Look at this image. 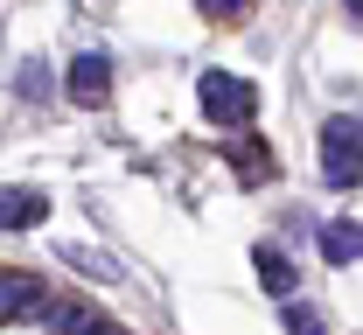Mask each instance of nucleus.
<instances>
[{
    "mask_svg": "<svg viewBox=\"0 0 363 335\" xmlns=\"http://www.w3.org/2000/svg\"><path fill=\"white\" fill-rule=\"evenodd\" d=\"M321 182L328 189H357L363 182V112H335L321 126Z\"/></svg>",
    "mask_w": 363,
    "mask_h": 335,
    "instance_id": "obj_1",
    "label": "nucleus"
},
{
    "mask_svg": "<svg viewBox=\"0 0 363 335\" xmlns=\"http://www.w3.org/2000/svg\"><path fill=\"white\" fill-rule=\"evenodd\" d=\"M196 105H203L217 126H252L259 84H252V77H230V70H203V77H196Z\"/></svg>",
    "mask_w": 363,
    "mask_h": 335,
    "instance_id": "obj_2",
    "label": "nucleus"
},
{
    "mask_svg": "<svg viewBox=\"0 0 363 335\" xmlns=\"http://www.w3.org/2000/svg\"><path fill=\"white\" fill-rule=\"evenodd\" d=\"M63 91L77 98V105H98V98L112 91V56H98V49L70 56V77H63Z\"/></svg>",
    "mask_w": 363,
    "mask_h": 335,
    "instance_id": "obj_3",
    "label": "nucleus"
},
{
    "mask_svg": "<svg viewBox=\"0 0 363 335\" xmlns=\"http://www.w3.org/2000/svg\"><path fill=\"white\" fill-rule=\"evenodd\" d=\"M49 335H126L112 314H98L91 300H56L49 307Z\"/></svg>",
    "mask_w": 363,
    "mask_h": 335,
    "instance_id": "obj_4",
    "label": "nucleus"
},
{
    "mask_svg": "<svg viewBox=\"0 0 363 335\" xmlns=\"http://www.w3.org/2000/svg\"><path fill=\"white\" fill-rule=\"evenodd\" d=\"M0 314H7V322L43 314V280H35V273H0Z\"/></svg>",
    "mask_w": 363,
    "mask_h": 335,
    "instance_id": "obj_5",
    "label": "nucleus"
},
{
    "mask_svg": "<svg viewBox=\"0 0 363 335\" xmlns=\"http://www.w3.org/2000/svg\"><path fill=\"white\" fill-rule=\"evenodd\" d=\"M43 217H49V195L43 189H7V195H0V224H7V231H35Z\"/></svg>",
    "mask_w": 363,
    "mask_h": 335,
    "instance_id": "obj_6",
    "label": "nucleus"
},
{
    "mask_svg": "<svg viewBox=\"0 0 363 335\" xmlns=\"http://www.w3.org/2000/svg\"><path fill=\"white\" fill-rule=\"evenodd\" d=\"M252 266H259V280H266V293H279V300H294V280H301V273H294V259H286L279 244H259V251H252Z\"/></svg>",
    "mask_w": 363,
    "mask_h": 335,
    "instance_id": "obj_7",
    "label": "nucleus"
},
{
    "mask_svg": "<svg viewBox=\"0 0 363 335\" xmlns=\"http://www.w3.org/2000/svg\"><path fill=\"white\" fill-rule=\"evenodd\" d=\"M321 259L328 266H350V259H363V224H321Z\"/></svg>",
    "mask_w": 363,
    "mask_h": 335,
    "instance_id": "obj_8",
    "label": "nucleus"
},
{
    "mask_svg": "<svg viewBox=\"0 0 363 335\" xmlns=\"http://www.w3.org/2000/svg\"><path fill=\"white\" fill-rule=\"evenodd\" d=\"M286 335H321V314L308 300H286Z\"/></svg>",
    "mask_w": 363,
    "mask_h": 335,
    "instance_id": "obj_9",
    "label": "nucleus"
},
{
    "mask_svg": "<svg viewBox=\"0 0 363 335\" xmlns=\"http://www.w3.org/2000/svg\"><path fill=\"white\" fill-rule=\"evenodd\" d=\"M230 161H238V175H245L252 189H259V182L272 175V168H266V147H245V154H230Z\"/></svg>",
    "mask_w": 363,
    "mask_h": 335,
    "instance_id": "obj_10",
    "label": "nucleus"
},
{
    "mask_svg": "<svg viewBox=\"0 0 363 335\" xmlns=\"http://www.w3.org/2000/svg\"><path fill=\"white\" fill-rule=\"evenodd\" d=\"M196 7H203L210 21H245V14H252V0H196Z\"/></svg>",
    "mask_w": 363,
    "mask_h": 335,
    "instance_id": "obj_11",
    "label": "nucleus"
},
{
    "mask_svg": "<svg viewBox=\"0 0 363 335\" xmlns=\"http://www.w3.org/2000/svg\"><path fill=\"white\" fill-rule=\"evenodd\" d=\"M350 14H363V0H350Z\"/></svg>",
    "mask_w": 363,
    "mask_h": 335,
    "instance_id": "obj_12",
    "label": "nucleus"
}]
</instances>
